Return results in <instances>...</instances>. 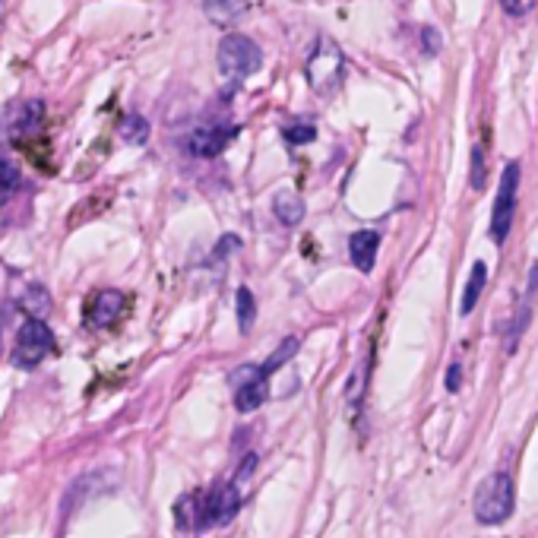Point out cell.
<instances>
[{"label": "cell", "instance_id": "15", "mask_svg": "<svg viewBox=\"0 0 538 538\" xmlns=\"http://www.w3.org/2000/svg\"><path fill=\"white\" fill-rule=\"evenodd\" d=\"M121 137L133 146H143L149 140V121L140 118V114H127L121 121Z\"/></svg>", "mask_w": 538, "mask_h": 538}, {"label": "cell", "instance_id": "19", "mask_svg": "<svg viewBox=\"0 0 538 538\" xmlns=\"http://www.w3.org/2000/svg\"><path fill=\"white\" fill-rule=\"evenodd\" d=\"M23 307H26V311H29L32 317L42 320V317L48 314V292H45V288H38V285H35V288H29Z\"/></svg>", "mask_w": 538, "mask_h": 538}, {"label": "cell", "instance_id": "8", "mask_svg": "<svg viewBox=\"0 0 538 538\" xmlns=\"http://www.w3.org/2000/svg\"><path fill=\"white\" fill-rule=\"evenodd\" d=\"M241 507V497H238V485H225V488H216L213 494L203 501V513H200V529L216 523V526H225L235 520V513Z\"/></svg>", "mask_w": 538, "mask_h": 538}, {"label": "cell", "instance_id": "6", "mask_svg": "<svg viewBox=\"0 0 538 538\" xmlns=\"http://www.w3.org/2000/svg\"><path fill=\"white\" fill-rule=\"evenodd\" d=\"M238 137V124H209V127H197L187 137V152L197 159H216L219 152H225V146Z\"/></svg>", "mask_w": 538, "mask_h": 538}, {"label": "cell", "instance_id": "17", "mask_svg": "<svg viewBox=\"0 0 538 538\" xmlns=\"http://www.w3.org/2000/svg\"><path fill=\"white\" fill-rule=\"evenodd\" d=\"M282 137H285V143H292V146H304V143L317 140V127L307 124V121H298V124L282 127Z\"/></svg>", "mask_w": 538, "mask_h": 538}, {"label": "cell", "instance_id": "18", "mask_svg": "<svg viewBox=\"0 0 538 538\" xmlns=\"http://www.w3.org/2000/svg\"><path fill=\"white\" fill-rule=\"evenodd\" d=\"M19 187V171L16 165H10L7 159H0V206H4Z\"/></svg>", "mask_w": 538, "mask_h": 538}, {"label": "cell", "instance_id": "16", "mask_svg": "<svg viewBox=\"0 0 538 538\" xmlns=\"http://www.w3.org/2000/svg\"><path fill=\"white\" fill-rule=\"evenodd\" d=\"M238 326H241V333H247L254 326V317H257V301H254V292L251 288H238Z\"/></svg>", "mask_w": 538, "mask_h": 538}, {"label": "cell", "instance_id": "25", "mask_svg": "<svg viewBox=\"0 0 538 538\" xmlns=\"http://www.w3.org/2000/svg\"><path fill=\"white\" fill-rule=\"evenodd\" d=\"M228 247H235V251H238V247H241V241H238L235 235H225V238H222V244H219V251H216V254H219V257H225V251H228Z\"/></svg>", "mask_w": 538, "mask_h": 538}, {"label": "cell", "instance_id": "22", "mask_svg": "<svg viewBox=\"0 0 538 538\" xmlns=\"http://www.w3.org/2000/svg\"><path fill=\"white\" fill-rule=\"evenodd\" d=\"M459 387H463V368H459V364H450V371H447V390L456 393Z\"/></svg>", "mask_w": 538, "mask_h": 538}, {"label": "cell", "instance_id": "26", "mask_svg": "<svg viewBox=\"0 0 538 538\" xmlns=\"http://www.w3.org/2000/svg\"><path fill=\"white\" fill-rule=\"evenodd\" d=\"M209 4H219V0H209Z\"/></svg>", "mask_w": 538, "mask_h": 538}, {"label": "cell", "instance_id": "11", "mask_svg": "<svg viewBox=\"0 0 538 538\" xmlns=\"http://www.w3.org/2000/svg\"><path fill=\"white\" fill-rule=\"evenodd\" d=\"M266 393H269L266 377H254V380H247V383H238V387H235V409L238 412L260 409L263 402H266Z\"/></svg>", "mask_w": 538, "mask_h": 538}, {"label": "cell", "instance_id": "9", "mask_svg": "<svg viewBox=\"0 0 538 538\" xmlns=\"http://www.w3.org/2000/svg\"><path fill=\"white\" fill-rule=\"evenodd\" d=\"M124 307H127V298H124V292H118V288L99 292V295L92 298V304H89V323L99 326V330H105V326H111V323L121 320Z\"/></svg>", "mask_w": 538, "mask_h": 538}, {"label": "cell", "instance_id": "24", "mask_svg": "<svg viewBox=\"0 0 538 538\" xmlns=\"http://www.w3.org/2000/svg\"><path fill=\"white\" fill-rule=\"evenodd\" d=\"M254 466H257V456L251 453V456H247V459H244V463H241V472H238V482H247V478H251V475H254Z\"/></svg>", "mask_w": 538, "mask_h": 538}, {"label": "cell", "instance_id": "4", "mask_svg": "<svg viewBox=\"0 0 538 538\" xmlns=\"http://www.w3.org/2000/svg\"><path fill=\"white\" fill-rule=\"evenodd\" d=\"M342 70H345V61H342V51L333 38H320L317 48L307 57V83L317 95H330L339 80H342Z\"/></svg>", "mask_w": 538, "mask_h": 538}, {"label": "cell", "instance_id": "20", "mask_svg": "<svg viewBox=\"0 0 538 538\" xmlns=\"http://www.w3.org/2000/svg\"><path fill=\"white\" fill-rule=\"evenodd\" d=\"M472 187H475V190L485 187V159H482V149H475V156H472Z\"/></svg>", "mask_w": 538, "mask_h": 538}, {"label": "cell", "instance_id": "21", "mask_svg": "<svg viewBox=\"0 0 538 538\" xmlns=\"http://www.w3.org/2000/svg\"><path fill=\"white\" fill-rule=\"evenodd\" d=\"M532 4H535V0H501V7H504L507 16H526L532 10Z\"/></svg>", "mask_w": 538, "mask_h": 538}, {"label": "cell", "instance_id": "14", "mask_svg": "<svg viewBox=\"0 0 538 538\" xmlns=\"http://www.w3.org/2000/svg\"><path fill=\"white\" fill-rule=\"evenodd\" d=\"M298 345H301V342H298V336H288L285 342H279V345H276V352L260 364V377L276 374L285 361H292V358H295V352H298Z\"/></svg>", "mask_w": 538, "mask_h": 538}, {"label": "cell", "instance_id": "23", "mask_svg": "<svg viewBox=\"0 0 538 538\" xmlns=\"http://www.w3.org/2000/svg\"><path fill=\"white\" fill-rule=\"evenodd\" d=\"M421 42H425V48H428V54H437L440 51V35L428 26L425 32H421Z\"/></svg>", "mask_w": 538, "mask_h": 538}, {"label": "cell", "instance_id": "5", "mask_svg": "<svg viewBox=\"0 0 538 538\" xmlns=\"http://www.w3.org/2000/svg\"><path fill=\"white\" fill-rule=\"evenodd\" d=\"M516 190H520V162H510L501 175V187H497V200H494V216H491L494 244H504L510 235V225L516 216Z\"/></svg>", "mask_w": 538, "mask_h": 538}, {"label": "cell", "instance_id": "1", "mask_svg": "<svg viewBox=\"0 0 538 538\" xmlns=\"http://www.w3.org/2000/svg\"><path fill=\"white\" fill-rule=\"evenodd\" d=\"M513 482L507 472H491L482 485L475 488L472 497V510H475V520L482 526H497L510 520L513 513Z\"/></svg>", "mask_w": 538, "mask_h": 538}, {"label": "cell", "instance_id": "12", "mask_svg": "<svg viewBox=\"0 0 538 538\" xmlns=\"http://www.w3.org/2000/svg\"><path fill=\"white\" fill-rule=\"evenodd\" d=\"M273 213H276V219H279L282 225H298V222L304 219V203H301V197H295V194H276Z\"/></svg>", "mask_w": 538, "mask_h": 538}, {"label": "cell", "instance_id": "10", "mask_svg": "<svg viewBox=\"0 0 538 538\" xmlns=\"http://www.w3.org/2000/svg\"><path fill=\"white\" fill-rule=\"evenodd\" d=\"M377 251H380V235L371 232V228H364V232H355V235L349 238V257H352V263L361 269V273H371V269H374Z\"/></svg>", "mask_w": 538, "mask_h": 538}, {"label": "cell", "instance_id": "3", "mask_svg": "<svg viewBox=\"0 0 538 538\" xmlns=\"http://www.w3.org/2000/svg\"><path fill=\"white\" fill-rule=\"evenodd\" d=\"M54 352V333L45 320L38 317H29L23 323V330L16 336V345H13V364L19 371H32L38 368L48 355Z\"/></svg>", "mask_w": 538, "mask_h": 538}, {"label": "cell", "instance_id": "2", "mask_svg": "<svg viewBox=\"0 0 538 538\" xmlns=\"http://www.w3.org/2000/svg\"><path fill=\"white\" fill-rule=\"evenodd\" d=\"M219 73L225 80H247V76H254L263 64V54H260V45L254 38H247L241 32H228L222 42H219Z\"/></svg>", "mask_w": 538, "mask_h": 538}, {"label": "cell", "instance_id": "13", "mask_svg": "<svg viewBox=\"0 0 538 538\" xmlns=\"http://www.w3.org/2000/svg\"><path fill=\"white\" fill-rule=\"evenodd\" d=\"M485 279H488V266L485 263H475L472 266V276H469V285H466V295H463V307H459L463 314L475 311L478 298H482V292H485Z\"/></svg>", "mask_w": 538, "mask_h": 538}, {"label": "cell", "instance_id": "7", "mask_svg": "<svg viewBox=\"0 0 538 538\" xmlns=\"http://www.w3.org/2000/svg\"><path fill=\"white\" fill-rule=\"evenodd\" d=\"M42 118H45L42 102H16L4 114V130H0V137H7V140L29 137V133H35L38 127H42Z\"/></svg>", "mask_w": 538, "mask_h": 538}]
</instances>
